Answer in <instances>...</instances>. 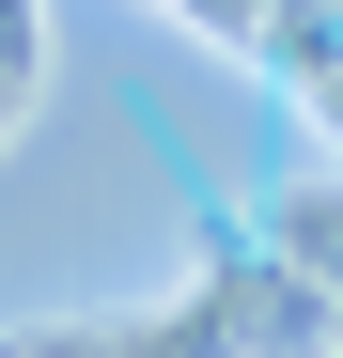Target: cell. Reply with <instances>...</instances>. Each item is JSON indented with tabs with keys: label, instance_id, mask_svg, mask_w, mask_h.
I'll use <instances>...</instances> for the list:
<instances>
[{
	"label": "cell",
	"instance_id": "cell-2",
	"mask_svg": "<svg viewBox=\"0 0 343 358\" xmlns=\"http://www.w3.org/2000/svg\"><path fill=\"white\" fill-rule=\"evenodd\" d=\"M0 125H16V78H0Z\"/></svg>",
	"mask_w": 343,
	"mask_h": 358
},
{
	"label": "cell",
	"instance_id": "cell-1",
	"mask_svg": "<svg viewBox=\"0 0 343 358\" xmlns=\"http://www.w3.org/2000/svg\"><path fill=\"white\" fill-rule=\"evenodd\" d=\"M31 63H47V31H31V0H0V78L31 94Z\"/></svg>",
	"mask_w": 343,
	"mask_h": 358
}]
</instances>
